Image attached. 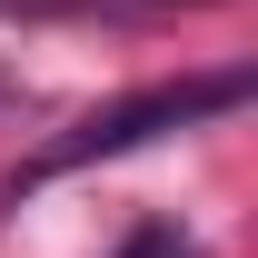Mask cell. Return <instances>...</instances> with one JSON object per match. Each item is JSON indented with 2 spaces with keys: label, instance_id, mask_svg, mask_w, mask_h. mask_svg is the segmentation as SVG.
I'll list each match as a JSON object with an SVG mask.
<instances>
[{
  "label": "cell",
  "instance_id": "7a4b0ae2",
  "mask_svg": "<svg viewBox=\"0 0 258 258\" xmlns=\"http://www.w3.org/2000/svg\"><path fill=\"white\" fill-rule=\"evenodd\" d=\"M119 258H199V238H189V228H169V219H149V228H129Z\"/></svg>",
  "mask_w": 258,
  "mask_h": 258
},
{
  "label": "cell",
  "instance_id": "6da1fadb",
  "mask_svg": "<svg viewBox=\"0 0 258 258\" xmlns=\"http://www.w3.org/2000/svg\"><path fill=\"white\" fill-rule=\"evenodd\" d=\"M238 99H248V70H209V80L139 90V99H119V109L80 119L70 139H50V149H40V179H50V169H80V159H119V149H139V139H159V129H189V119H219V109H238Z\"/></svg>",
  "mask_w": 258,
  "mask_h": 258
}]
</instances>
